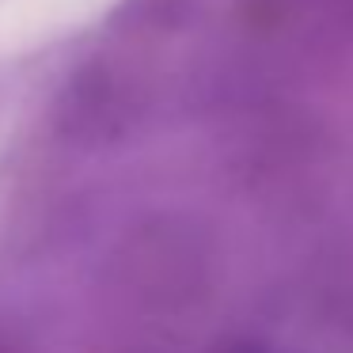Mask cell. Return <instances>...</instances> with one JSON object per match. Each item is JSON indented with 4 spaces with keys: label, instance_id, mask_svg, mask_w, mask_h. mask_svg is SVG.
Returning a JSON list of instances; mask_svg holds the SVG:
<instances>
[{
    "label": "cell",
    "instance_id": "1",
    "mask_svg": "<svg viewBox=\"0 0 353 353\" xmlns=\"http://www.w3.org/2000/svg\"><path fill=\"white\" fill-rule=\"evenodd\" d=\"M201 254L190 247L186 236H175L171 228L148 232L125 254V281L141 300L156 307H171L190 300V292L201 285Z\"/></svg>",
    "mask_w": 353,
    "mask_h": 353
},
{
    "label": "cell",
    "instance_id": "2",
    "mask_svg": "<svg viewBox=\"0 0 353 353\" xmlns=\"http://www.w3.org/2000/svg\"><path fill=\"white\" fill-rule=\"evenodd\" d=\"M224 353H270V350H262V345H251V342H239V345H228Z\"/></svg>",
    "mask_w": 353,
    "mask_h": 353
},
{
    "label": "cell",
    "instance_id": "3",
    "mask_svg": "<svg viewBox=\"0 0 353 353\" xmlns=\"http://www.w3.org/2000/svg\"><path fill=\"white\" fill-rule=\"evenodd\" d=\"M0 353H12V345H8V342H4V338H0Z\"/></svg>",
    "mask_w": 353,
    "mask_h": 353
}]
</instances>
